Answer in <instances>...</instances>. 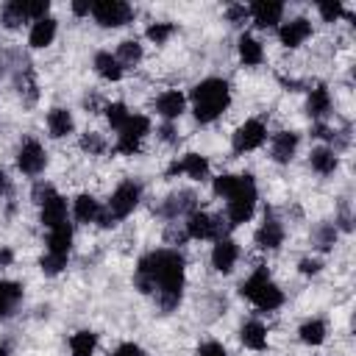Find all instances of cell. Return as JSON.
<instances>
[{"instance_id": "1", "label": "cell", "mask_w": 356, "mask_h": 356, "mask_svg": "<svg viewBox=\"0 0 356 356\" xmlns=\"http://www.w3.org/2000/svg\"><path fill=\"white\" fill-rule=\"evenodd\" d=\"M136 286L153 292L164 312L175 309L184 286V259L175 250H153L136 267Z\"/></svg>"}, {"instance_id": "2", "label": "cell", "mask_w": 356, "mask_h": 356, "mask_svg": "<svg viewBox=\"0 0 356 356\" xmlns=\"http://www.w3.org/2000/svg\"><path fill=\"white\" fill-rule=\"evenodd\" d=\"M231 100V92H228V83L220 81V78H209V81H200L195 89H192V103H195V117L200 122H211L214 117L222 114V108L228 106Z\"/></svg>"}, {"instance_id": "3", "label": "cell", "mask_w": 356, "mask_h": 356, "mask_svg": "<svg viewBox=\"0 0 356 356\" xmlns=\"http://www.w3.org/2000/svg\"><path fill=\"white\" fill-rule=\"evenodd\" d=\"M239 292L248 298V300H253L259 309H275V306H281V300H284V295H281V289L270 281V275L264 273V270H259V273H253L242 286H239Z\"/></svg>"}, {"instance_id": "4", "label": "cell", "mask_w": 356, "mask_h": 356, "mask_svg": "<svg viewBox=\"0 0 356 356\" xmlns=\"http://www.w3.org/2000/svg\"><path fill=\"white\" fill-rule=\"evenodd\" d=\"M136 203H139V186L136 184H131V181H125V184H120L117 189H114V195H111V200H108V211H100V225H114V220H122V217H128L134 209H136Z\"/></svg>"}, {"instance_id": "5", "label": "cell", "mask_w": 356, "mask_h": 356, "mask_svg": "<svg viewBox=\"0 0 356 356\" xmlns=\"http://www.w3.org/2000/svg\"><path fill=\"white\" fill-rule=\"evenodd\" d=\"M253 206H256V184L250 175H242L236 192L228 197V222L236 225V222L250 220Z\"/></svg>"}, {"instance_id": "6", "label": "cell", "mask_w": 356, "mask_h": 356, "mask_svg": "<svg viewBox=\"0 0 356 356\" xmlns=\"http://www.w3.org/2000/svg\"><path fill=\"white\" fill-rule=\"evenodd\" d=\"M231 228L228 220L222 217H211V214H203V211H192L189 220H186V236L192 239H225V231Z\"/></svg>"}, {"instance_id": "7", "label": "cell", "mask_w": 356, "mask_h": 356, "mask_svg": "<svg viewBox=\"0 0 356 356\" xmlns=\"http://www.w3.org/2000/svg\"><path fill=\"white\" fill-rule=\"evenodd\" d=\"M92 14L103 28H117V25H125L134 11L122 0H97L92 3Z\"/></svg>"}, {"instance_id": "8", "label": "cell", "mask_w": 356, "mask_h": 356, "mask_svg": "<svg viewBox=\"0 0 356 356\" xmlns=\"http://www.w3.org/2000/svg\"><path fill=\"white\" fill-rule=\"evenodd\" d=\"M150 131V122L147 117L142 114H134L125 120V125L120 128V139H117V150L120 153H136L139 150V142L145 139V134Z\"/></svg>"}, {"instance_id": "9", "label": "cell", "mask_w": 356, "mask_h": 356, "mask_svg": "<svg viewBox=\"0 0 356 356\" xmlns=\"http://www.w3.org/2000/svg\"><path fill=\"white\" fill-rule=\"evenodd\" d=\"M264 136H267L264 125H261L259 120H248V122L239 125L236 134H234V150H236V153L253 150V147H259V145L264 142Z\"/></svg>"}, {"instance_id": "10", "label": "cell", "mask_w": 356, "mask_h": 356, "mask_svg": "<svg viewBox=\"0 0 356 356\" xmlns=\"http://www.w3.org/2000/svg\"><path fill=\"white\" fill-rule=\"evenodd\" d=\"M44 161H47V156H44V150H42V145H39V142L28 139V142L19 147L17 164H19V170H22V172L36 175V172H42V170H44Z\"/></svg>"}, {"instance_id": "11", "label": "cell", "mask_w": 356, "mask_h": 356, "mask_svg": "<svg viewBox=\"0 0 356 356\" xmlns=\"http://www.w3.org/2000/svg\"><path fill=\"white\" fill-rule=\"evenodd\" d=\"M236 256H239L236 245L225 236V239H217V245H214V250H211V264H214L217 273H231L234 264H236Z\"/></svg>"}, {"instance_id": "12", "label": "cell", "mask_w": 356, "mask_h": 356, "mask_svg": "<svg viewBox=\"0 0 356 356\" xmlns=\"http://www.w3.org/2000/svg\"><path fill=\"white\" fill-rule=\"evenodd\" d=\"M281 242H284V228H281V222L275 217L267 214L264 222H261V228L256 231V245L264 248V250H275Z\"/></svg>"}, {"instance_id": "13", "label": "cell", "mask_w": 356, "mask_h": 356, "mask_svg": "<svg viewBox=\"0 0 356 356\" xmlns=\"http://www.w3.org/2000/svg\"><path fill=\"white\" fill-rule=\"evenodd\" d=\"M248 14H253V19H256V25L259 28H273L278 19H281V14H284V6L281 3H273V0H261V3H253L250 8H248Z\"/></svg>"}, {"instance_id": "14", "label": "cell", "mask_w": 356, "mask_h": 356, "mask_svg": "<svg viewBox=\"0 0 356 356\" xmlns=\"http://www.w3.org/2000/svg\"><path fill=\"white\" fill-rule=\"evenodd\" d=\"M309 33H312V25H309V19H303V17L289 19V22L278 31L281 44H286V47H298L300 42H306V39H309Z\"/></svg>"}, {"instance_id": "15", "label": "cell", "mask_w": 356, "mask_h": 356, "mask_svg": "<svg viewBox=\"0 0 356 356\" xmlns=\"http://www.w3.org/2000/svg\"><path fill=\"white\" fill-rule=\"evenodd\" d=\"M175 172H186L189 178L200 181V178H206V172H209V161H206L203 156H197V153H186L184 161H175V164L170 167V175H175Z\"/></svg>"}, {"instance_id": "16", "label": "cell", "mask_w": 356, "mask_h": 356, "mask_svg": "<svg viewBox=\"0 0 356 356\" xmlns=\"http://www.w3.org/2000/svg\"><path fill=\"white\" fill-rule=\"evenodd\" d=\"M42 222H44L47 228H56V225L67 222V203H64V197L53 195L50 200L42 203Z\"/></svg>"}, {"instance_id": "17", "label": "cell", "mask_w": 356, "mask_h": 356, "mask_svg": "<svg viewBox=\"0 0 356 356\" xmlns=\"http://www.w3.org/2000/svg\"><path fill=\"white\" fill-rule=\"evenodd\" d=\"M295 147H298V134H292V131H281V134H275V139H273V159L284 164V161L292 159Z\"/></svg>"}, {"instance_id": "18", "label": "cell", "mask_w": 356, "mask_h": 356, "mask_svg": "<svg viewBox=\"0 0 356 356\" xmlns=\"http://www.w3.org/2000/svg\"><path fill=\"white\" fill-rule=\"evenodd\" d=\"M70 242H72V228L67 222L50 228V239H47V253H58L67 256L70 253Z\"/></svg>"}, {"instance_id": "19", "label": "cell", "mask_w": 356, "mask_h": 356, "mask_svg": "<svg viewBox=\"0 0 356 356\" xmlns=\"http://www.w3.org/2000/svg\"><path fill=\"white\" fill-rule=\"evenodd\" d=\"M239 337H242L245 348H253V350H261V348L267 345V331H264V325H261V323H256V320L245 323V325H242V331H239Z\"/></svg>"}, {"instance_id": "20", "label": "cell", "mask_w": 356, "mask_h": 356, "mask_svg": "<svg viewBox=\"0 0 356 356\" xmlns=\"http://www.w3.org/2000/svg\"><path fill=\"white\" fill-rule=\"evenodd\" d=\"M56 36V19L44 17L31 28V47H47Z\"/></svg>"}, {"instance_id": "21", "label": "cell", "mask_w": 356, "mask_h": 356, "mask_svg": "<svg viewBox=\"0 0 356 356\" xmlns=\"http://www.w3.org/2000/svg\"><path fill=\"white\" fill-rule=\"evenodd\" d=\"M156 108H159L161 117L175 120V117L184 111V95H181V92H164V95L156 100Z\"/></svg>"}, {"instance_id": "22", "label": "cell", "mask_w": 356, "mask_h": 356, "mask_svg": "<svg viewBox=\"0 0 356 356\" xmlns=\"http://www.w3.org/2000/svg\"><path fill=\"white\" fill-rule=\"evenodd\" d=\"M22 298V286L14 281H0V317L11 314V309L17 306V300Z\"/></svg>"}, {"instance_id": "23", "label": "cell", "mask_w": 356, "mask_h": 356, "mask_svg": "<svg viewBox=\"0 0 356 356\" xmlns=\"http://www.w3.org/2000/svg\"><path fill=\"white\" fill-rule=\"evenodd\" d=\"M47 128L53 136H67L72 131V114L67 108H53L47 117Z\"/></svg>"}, {"instance_id": "24", "label": "cell", "mask_w": 356, "mask_h": 356, "mask_svg": "<svg viewBox=\"0 0 356 356\" xmlns=\"http://www.w3.org/2000/svg\"><path fill=\"white\" fill-rule=\"evenodd\" d=\"M328 108H331V97H328V89H325V86H317V89H312V95H309V103H306V111H309V117H323Z\"/></svg>"}, {"instance_id": "25", "label": "cell", "mask_w": 356, "mask_h": 356, "mask_svg": "<svg viewBox=\"0 0 356 356\" xmlns=\"http://www.w3.org/2000/svg\"><path fill=\"white\" fill-rule=\"evenodd\" d=\"M95 67H97V72H100L106 81H117V78L122 75V67H120V61H117L111 53H97V56H95Z\"/></svg>"}, {"instance_id": "26", "label": "cell", "mask_w": 356, "mask_h": 356, "mask_svg": "<svg viewBox=\"0 0 356 356\" xmlns=\"http://www.w3.org/2000/svg\"><path fill=\"white\" fill-rule=\"evenodd\" d=\"M95 345H97V337H95L92 331H78V334H72V339H70L72 356H92V353H95Z\"/></svg>"}, {"instance_id": "27", "label": "cell", "mask_w": 356, "mask_h": 356, "mask_svg": "<svg viewBox=\"0 0 356 356\" xmlns=\"http://www.w3.org/2000/svg\"><path fill=\"white\" fill-rule=\"evenodd\" d=\"M192 209H195V195L192 192H178V195H172L164 203V214H170V217L184 214V211H192Z\"/></svg>"}, {"instance_id": "28", "label": "cell", "mask_w": 356, "mask_h": 356, "mask_svg": "<svg viewBox=\"0 0 356 356\" xmlns=\"http://www.w3.org/2000/svg\"><path fill=\"white\" fill-rule=\"evenodd\" d=\"M75 217H78L81 222H92V220H97V217H100V206H97V200H95L92 195H81V197L75 200Z\"/></svg>"}, {"instance_id": "29", "label": "cell", "mask_w": 356, "mask_h": 356, "mask_svg": "<svg viewBox=\"0 0 356 356\" xmlns=\"http://www.w3.org/2000/svg\"><path fill=\"white\" fill-rule=\"evenodd\" d=\"M239 56L245 64H261L264 53H261V44L253 39V36H242L239 39Z\"/></svg>"}, {"instance_id": "30", "label": "cell", "mask_w": 356, "mask_h": 356, "mask_svg": "<svg viewBox=\"0 0 356 356\" xmlns=\"http://www.w3.org/2000/svg\"><path fill=\"white\" fill-rule=\"evenodd\" d=\"M312 167H314L317 172H323V175L334 172V167H337V156H334V150H328V147H317V150H312Z\"/></svg>"}, {"instance_id": "31", "label": "cell", "mask_w": 356, "mask_h": 356, "mask_svg": "<svg viewBox=\"0 0 356 356\" xmlns=\"http://www.w3.org/2000/svg\"><path fill=\"white\" fill-rule=\"evenodd\" d=\"M114 58L120 61V67H134V64H136V61L142 58V47H139V42H134V39L122 42Z\"/></svg>"}, {"instance_id": "32", "label": "cell", "mask_w": 356, "mask_h": 356, "mask_svg": "<svg viewBox=\"0 0 356 356\" xmlns=\"http://www.w3.org/2000/svg\"><path fill=\"white\" fill-rule=\"evenodd\" d=\"M300 339H303L306 345H320V342L325 339V325H323V320H309V323H303V325H300Z\"/></svg>"}, {"instance_id": "33", "label": "cell", "mask_w": 356, "mask_h": 356, "mask_svg": "<svg viewBox=\"0 0 356 356\" xmlns=\"http://www.w3.org/2000/svg\"><path fill=\"white\" fill-rule=\"evenodd\" d=\"M19 8H22V14H25V19H44V14H47V8H50V3L47 0H19Z\"/></svg>"}, {"instance_id": "34", "label": "cell", "mask_w": 356, "mask_h": 356, "mask_svg": "<svg viewBox=\"0 0 356 356\" xmlns=\"http://www.w3.org/2000/svg\"><path fill=\"white\" fill-rule=\"evenodd\" d=\"M22 19H25V14H22V8H19V0H11V3L3 6V25H6V28H19Z\"/></svg>"}, {"instance_id": "35", "label": "cell", "mask_w": 356, "mask_h": 356, "mask_svg": "<svg viewBox=\"0 0 356 356\" xmlns=\"http://www.w3.org/2000/svg\"><path fill=\"white\" fill-rule=\"evenodd\" d=\"M239 178L242 175H220V178H214V192L222 195V197H231L236 192V186H239Z\"/></svg>"}, {"instance_id": "36", "label": "cell", "mask_w": 356, "mask_h": 356, "mask_svg": "<svg viewBox=\"0 0 356 356\" xmlns=\"http://www.w3.org/2000/svg\"><path fill=\"white\" fill-rule=\"evenodd\" d=\"M39 264H42V270H44L47 275H56V273H61V270L67 267V256H58V253H44Z\"/></svg>"}, {"instance_id": "37", "label": "cell", "mask_w": 356, "mask_h": 356, "mask_svg": "<svg viewBox=\"0 0 356 356\" xmlns=\"http://www.w3.org/2000/svg\"><path fill=\"white\" fill-rule=\"evenodd\" d=\"M172 31H175V28H172L170 22H156V25L147 28V39H153L156 44H161V42H167V39L172 36Z\"/></svg>"}, {"instance_id": "38", "label": "cell", "mask_w": 356, "mask_h": 356, "mask_svg": "<svg viewBox=\"0 0 356 356\" xmlns=\"http://www.w3.org/2000/svg\"><path fill=\"white\" fill-rule=\"evenodd\" d=\"M106 117H108V122H111L114 128H122L131 114H128V108H125L122 103H111V106L106 108Z\"/></svg>"}, {"instance_id": "39", "label": "cell", "mask_w": 356, "mask_h": 356, "mask_svg": "<svg viewBox=\"0 0 356 356\" xmlns=\"http://www.w3.org/2000/svg\"><path fill=\"white\" fill-rule=\"evenodd\" d=\"M317 8H320V14H323V19H328V22H334L339 14H342V3H317Z\"/></svg>"}, {"instance_id": "40", "label": "cell", "mask_w": 356, "mask_h": 356, "mask_svg": "<svg viewBox=\"0 0 356 356\" xmlns=\"http://www.w3.org/2000/svg\"><path fill=\"white\" fill-rule=\"evenodd\" d=\"M81 147L89 150V153H100V150H103V139H100L97 134H86V136L81 139Z\"/></svg>"}, {"instance_id": "41", "label": "cell", "mask_w": 356, "mask_h": 356, "mask_svg": "<svg viewBox=\"0 0 356 356\" xmlns=\"http://www.w3.org/2000/svg\"><path fill=\"white\" fill-rule=\"evenodd\" d=\"M53 195H56V192H53V186H50V184H36V186H33V200H36L39 206H42L44 200H50Z\"/></svg>"}, {"instance_id": "42", "label": "cell", "mask_w": 356, "mask_h": 356, "mask_svg": "<svg viewBox=\"0 0 356 356\" xmlns=\"http://www.w3.org/2000/svg\"><path fill=\"white\" fill-rule=\"evenodd\" d=\"M197 356H228V353H225L222 345H217V342H206V345H200Z\"/></svg>"}, {"instance_id": "43", "label": "cell", "mask_w": 356, "mask_h": 356, "mask_svg": "<svg viewBox=\"0 0 356 356\" xmlns=\"http://www.w3.org/2000/svg\"><path fill=\"white\" fill-rule=\"evenodd\" d=\"M111 356H145V350H142L139 345H134V342H125V345H120Z\"/></svg>"}, {"instance_id": "44", "label": "cell", "mask_w": 356, "mask_h": 356, "mask_svg": "<svg viewBox=\"0 0 356 356\" xmlns=\"http://www.w3.org/2000/svg\"><path fill=\"white\" fill-rule=\"evenodd\" d=\"M228 17H231V22L239 25V22L248 17V8H245V6H231V8H228Z\"/></svg>"}, {"instance_id": "45", "label": "cell", "mask_w": 356, "mask_h": 356, "mask_svg": "<svg viewBox=\"0 0 356 356\" xmlns=\"http://www.w3.org/2000/svg\"><path fill=\"white\" fill-rule=\"evenodd\" d=\"M317 270H320V264H317L314 259H303V261H300V273L309 275V273H317Z\"/></svg>"}, {"instance_id": "46", "label": "cell", "mask_w": 356, "mask_h": 356, "mask_svg": "<svg viewBox=\"0 0 356 356\" xmlns=\"http://www.w3.org/2000/svg\"><path fill=\"white\" fill-rule=\"evenodd\" d=\"M72 11L75 14H89L92 11V3L89 0H78V3H72Z\"/></svg>"}, {"instance_id": "47", "label": "cell", "mask_w": 356, "mask_h": 356, "mask_svg": "<svg viewBox=\"0 0 356 356\" xmlns=\"http://www.w3.org/2000/svg\"><path fill=\"white\" fill-rule=\"evenodd\" d=\"M8 192V175L0 170V195H6Z\"/></svg>"}, {"instance_id": "48", "label": "cell", "mask_w": 356, "mask_h": 356, "mask_svg": "<svg viewBox=\"0 0 356 356\" xmlns=\"http://www.w3.org/2000/svg\"><path fill=\"white\" fill-rule=\"evenodd\" d=\"M161 136H164L167 142H172V139H175V131H172L170 125H164V128H161Z\"/></svg>"}, {"instance_id": "49", "label": "cell", "mask_w": 356, "mask_h": 356, "mask_svg": "<svg viewBox=\"0 0 356 356\" xmlns=\"http://www.w3.org/2000/svg\"><path fill=\"white\" fill-rule=\"evenodd\" d=\"M11 261V250H0V264H8Z\"/></svg>"}, {"instance_id": "50", "label": "cell", "mask_w": 356, "mask_h": 356, "mask_svg": "<svg viewBox=\"0 0 356 356\" xmlns=\"http://www.w3.org/2000/svg\"><path fill=\"white\" fill-rule=\"evenodd\" d=\"M0 356H8V350H6V348H3V345H0Z\"/></svg>"}]
</instances>
